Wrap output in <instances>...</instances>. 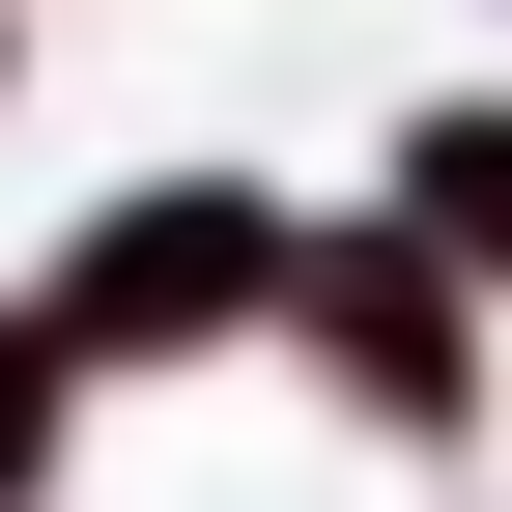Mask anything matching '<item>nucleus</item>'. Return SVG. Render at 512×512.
<instances>
[{"label": "nucleus", "instance_id": "obj_3", "mask_svg": "<svg viewBox=\"0 0 512 512\" xmlns=\"http://www.w3.org/2000/svg\"><path fill=\"white\" fill-rule=\"evenodd\" d=\"M399 228H427V256H484V285H512V114H427V143H399Z\"/></svg>", "mask_w": 512, "mask_h": 512}, {"label": "nucleus", "instance_id": "obj_1", "mask_svg": "<svg viewBox=\"0 0 512 512\" xmlns=\"http://www.w3.org/2000/svg\"><path fill=\"white\" fill-rule=\"evenodd\" d=\"M256 313H313V256H285V200H228V171H143L86 256H57V342L86 370H171V342H256Z\"/></svg>", "mask_w": 512, "mask_h": 512}, {"label": "nucleus", "instance_id": "obj_2", "mask_svg": "<svg viewBox=\"0 0 512 512\" xmlns=\"http://www.w3.org/2000/svg\"><path fill=\"white\" fill-rule=\"evenodd\" d=\"M313 342H342V370H370L399 427H456V370H484V342H456V256H427V228H370V256H313Z\"/></svg>", "mask_w": 512, "mask_h": 512}, {"label": "nucleus", "instance_id": "obj_4", "mask_svg": "<svg viewBox=\"0 0 512 512\" xmlns=\"http://www.w3.org/2000/svg\"><path fill=\"white\" fill-rule=\"evenodd\" d=\"M29 484H57V313L0 342V512H29Z\"/></svg>", "mask_w": 512, "mask_h": 512}]
</instances>
